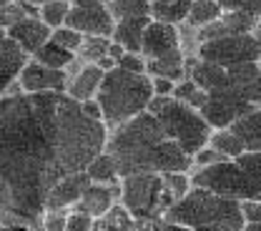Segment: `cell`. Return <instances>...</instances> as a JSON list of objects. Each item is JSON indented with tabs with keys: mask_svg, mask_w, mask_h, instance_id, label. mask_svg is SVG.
<instances>
[{
	"mask_svg": "<svg viewBox=\"0 0 261 231\" xmlns=\"http://www.w3.org/2000/svg\"><path fill=\"white\" fill-rule=\"evenodd\" d=\"M111 129L86 116L65 91L15 93L0 103V206L3 229L40 226L56 181L86 171L106 151Z\"/></svg>",
	"mask_w": 261,
	"mask_h": 231,
	"instance_id": "6da1fadb",
	"label": "cell"
},
{
	"mask_svg": "<svg viewBox=\"0 0 261 231\" xmlns=\"http://www.w3.org/2000/svg\"><path fill=\"white\" fill-rule=\"evenodd\" d=\"M186 73H189V78H194L196 83H198L203 91H208V93L228 86L226 68L216 66V63H211V61H203V58H198L196 53H194V58L186 56Z\"/></svg>",
	"mask_w": 261,
	"mask_h": 231,
	"instance_id": "ffe728a7",
	"label": "cell"
},
{
	"mask_svg": "<svg viewBox=\"0 0 261 231\" xmlns=\"http://www.w3.org/2000/svg\"><path fill=\"white\" fill-rule=\"evenodd\" d=\"M106 73H108V70H103L98 63L83 61L75 73H70V81H68V91H65V93H68L70 98H75L78 103L96 98L98 91H100V83H103V78H106Z\"/></svg>",
	"mask_w": 261,
	"mask_h": 231,
	"instance_id": "2e32d148",
	"label": "cell"
},
{
	"mask_svg": "<svg viewBox=\"0 0 261 231\" xmlns=\"http://www.w3.org/2000/svg\"><path fill=\"white\" fill-rule=\"evenodd\" d=\"M153 3H163V0H153Z\"/></svg>",
	"mask_w": 261,
	"mask_h": 231,
	"instance_id": "f6af8a7d",
	"label": "cell"
},
{
	"mask_svg": "<svg viewBox=\"0 0 261 231\" xmlns=\"http://www.w3.org/2000/svg\"><path fill=\"white\" fill-rule=\"evenodd\" d=\"M156 116L161 121L166 136L173 138L176 143H181L191 156L208 143L211 131H214L211 123L203 118V113L198 108H194V106H189V103H184L178 98H171Z\"/></svg>",
	"mask_w": 261,
	"mask_h": 231,
	"instance_id": "8992f818",
	"label": "cell"
},
{
	"mask_svg": "<svg viewBox=\"0 0 261 231\" xmlns=\"http://www.w3.org/2000/svg\"><path fill=\"white\" fill-rule=\"evenodd\" d=\"M176 48H184V38H181V25H171V23H163V20H153L148 23L146 35H143V48L141 53L146 58H159L166 56Z\"/></svg>",
	"mask_w": 261,
	"mask_h": 231,
	"instance_id": "7c38bea8",
	"label": "cell"
},
{
	"mask_svg": "<svg viewBox=\"0 0 261 231\" xmlns=\"http://www.w3.org/2000/svg\"><path fill=\"white\" fill-rule=\"evenodd\" d=\"M153 168L159 173H176V171H194V156L181 146L176 143L173 138H163L156 148V156H153Z\"/></svg>",
	"mask_w": 261,
	"mask_h": 231,
	"instance_id": "d6986e66",
	"label": "cell"
},
{
	"mask_svg": "<svg viewBox=\"0 0 261 231\" xmlns=\"http://www.w3.org/2000/svg\"><path fill=\"white\" fill-rule=\"evenodd\" d=\"M116 201H121V184H96V181H91L75 206L88 211L93 219H100L106 211L113 209Z\"/></svg>",
	"mask_w": 261,
	"mask_h": 231,
	"instance_id": "ac0fdd59",
	"label": "cell"
},
{
	"mask_svg": "<svg viewBox=\"0 0 261 231\" xmlns=\"http://www.w3.org/2000/svg\"><path fill=\"white\" fill-rule=\"evenodd\" d=\"M70 8H73L70 0H48V3L40 5V13H38V15H40L50 28H61V25L68 23Z\"/></svg>",
	"mask_w": 261,
	"mask_h": 231,
	"instance_id": "d6a6232c",
	"label": "cell"
},
{
	"mask_svg": "<svg viewBox=\"0 0 261 231\" xmlns=\"http://www.w3.org/2000/svg\"><path fill=\"white\" fill-rule=\"evenodd\" d=\"M249 108H251V103L241 96V91H236L233 86H224V88L208 93V100L203 103L201 113L211 123V129H228Z\"/></svg>",
	"mask_w": 261,
	"mask_h": 231,
	"instance_id": "30bf717a",
	"label": "cell"
},
{
	"mask_svg": "<svg viewBox=\"0 0 261 231\" xmlns=\"http://www.w3.org/2000/svg\"><path fill=\"white\" fill-rule=\"evenodd\" d=\"M96 98L103 108L106 126L116 129L148 111V103L153 98V81L148 73H133L116 66L106 73Z\"/></svg>",
	"mask_w": 261,
	"mask_h": 231,
	"instance_id": "277c9868",
	"label": "cell"
},
{
	"mask_svg": "<svg viewBox=\"0 0 261 231\" xmlns=\"http://www.w3.org/2000/svg\"><path fill=\"white\" fill-rule=\"evenodd\" d=\"M226 156L221 153V151H216L211 143H206L203 148H198L194 153V168H198V166H211L216 164V161H224Z\"/></svg>",
	"mask_w": 261,
	"mask_h": 231,
	"instance_id": "74e56055",
	"label": "cell"
},
{
	"mask_svg": "<svg viewBox=\"0 0 261 231\" xmlns=\"http://www.w3.org/2000/svg\"><path fill=\"white\" fill-rule=\"evenodd\" d=\"M173 201L176 198L166 189L159 171H141L121 178V203L133 214L136 226H166L163 214Z\"/></svg>",
	"mask_w": 261,
	"mask_h": 231,
	"instance_id": "5b68a950",
	"label": "cell"
},
{
	"mask_svg": "<svg viewBox=\"0 0 261 231\" xmlns=\"http://www.w3.org/2000/svg\"><path fill=\"white\" fill-rule=\"evenodd\" d=\"M31 3H35V5H43V3H48V0H31ZM73 3V0H70Z\"/></svg>",
	"mask_w": 261,
	"mask_h": 231,
	"instance_id": "ee69618b",
	"label": "cell"
},
{
	"mask_svg": "<svg viewBox=\"0 0 261 231\" xmlns=\"http://www.w3.org/2000/svg\"><path fill=\"white\" fill-rule=\"evenodd\" d=\"M10 3H15V0H0V8H3V5H10Z\"/></svg>",
	"mask_w": 261,
	"mask_h": 231,
	"instance_id": "7bdbcfd3",
	"label": "cell"
},
{
	"mask_svg": "<svg viewBox=\"0 0 261 231\" xmlns=\"http://www.w3.org/2000/svg\"><path fill=\"white\" fill-rule=\"evenodd\" d=\"M3 33L13 35L28 53H35V50H40L48 40H50V35H53V28L40 18V15H28V18H23L20 23H15V25H10L8 31H3Z\"/></svg>",
	"mask_w": 261,
	"mask_h": 231,
	"instance_id": "e0dca14e",
	"label": "cell"
},
{
	"mask_svg": "<svg viewBox=\"0 0 261 231\" xmlns=\"http://www.w3.org/2000/svg\"><path fill=\"white\" fill-rule=\"evenodd\" d=\"M31 53L13 38V35L3 33L0 40V78H3V88H8L10 83H15L20 78V73L31 63Z\"/></svg>",
	"mask_w": 261,
	"mask_h": 231,
	"instance_id": "9a60e30c",
	"label": "cell"
},
{
	"mask_svg": "<svg viewBox=\"0 0 261 231\" xmlns=\"http://www.w3.org/2000/svg\"><path fill=\"white\" fill-rule=\"evenodd\" d=\"M103 3H111V0H103Z\"/></svg>",
	"mask_w": 261,
	"mask_h": 231,
	"instance_id": "bcb514c9",
	"label": "cell"
},
{
	"mask_svg": "<svg viewBox=\"0 0 261 231\" xmlns=\"http://www.w3.org/2000/svg\"><path fill=\"white\" fill-rule=\"evenodd\" d=\"M251 33H254L261 40V15H256V25H254V31H251Z\"/></svg>",
	"mask_w": 261,
	"mask_h": 231,
	"instance_id": "b9f144b4",
	"label": "cell"
},
{
	"mask_svg": "<svg viewBox=\"0 0 261 231\" xmlns=\"http://www.w3.org/2000/svg\"><path fill=\"white\" fill-rule=\"evenodd\" d=\"M194 53L216 66L231 68L246 61H261V40L254 33L219 35L211 40H201Z\"/></svg>",
	"mask_w": 261,
	"mask_h": 231,
	"instance_id": "ba28073f",
	"label": "cell"
},
{
	"mask_svg": "<svg viewBox=\"0 0 261 231\" xmlns=\"http://www.w3.org/2000/svg\"><path fill=\"white\" fill-rule=\"evenodd\" d=\"M224 8H239V10H249L254 15H261V0H221Z\"/></svg>",
	"mask_w": 261,
	"mask_h": 231,
	"instance_id": "ab89813d",
	"label": "cell"
},
{
	"mask_svg": "<svg viewBox=\"0 0 261 231\" xmlns=\"http://www.w3.org/2000/svg\"><path fill=\"white\" fill-rule=\"evenodd\" d=\"M91 184V176L86 171H75V173H68L61 181L53 184V189L48 191V198H45V209H73L83 191L88 189Z\"/></svg>",
	"mask_w": 261,
	"mask_h": 231,
	"instance_id": "5bb4252c",
	"label": "cell"
},
{
	"mask_svg": "<svg viewBox=\"0 0 261 231\" xmlns=\"http://www.w3.org/2000/svg\"><path fill=\"white\" fill-rule=\"evenodd\" d=\"M148 75H166L171 81H184L189 73H186V53L184 48H176L166 56L159 58H148Z\"/></svg>",
	"mask_w": 261,
	"mask_h": 231,
	"instance_id": "603a6c76",
	"label": "cell"
},
{
	"mask_svg": "<svg viewBox=\"0 0 261 231\" xmlns=\"http://www.w3.org/2000/svg\"><path fill=\"white\" fill-rule=\"evenodd\" d=\"M256 25V15L249 13V10H239V8H226L211 25L196 31L198 43L201 40H211V38H219V35H233V33H251Z\"/></svg>",
	"mask_w": 261,
	"mask_h": 231,
	"instance_id": "4fadbf2b",
	"label": "cell"
},
{
	"mask_svg": "<svg viewBox=\"0 0 261 231\" xmlns=\"http://www.w3.org/2000/svg\"><path fill=\"white\" fill-rule=\"evenodd\" d=\"M111 13L116 20H126V18H146L151 15L153 0H111L108 3Z\"/></svg>",
	"mask_w": 261,
	"mask_h": 231,
	"instance_id": "f1b7e54d",
	"label": "cell"
},
{
	"mask_svg": "<svg viewBox=\"0 0 261 231\" xmlns=\"http://www.w3.org/2000/svg\"><path fill=\"white\" fill-rule=\"evenodd\" d=\"M189 10H191V0H163V3H153L151 18L171 23V25H184L189 18Z\"/></svg>",
	"mask_w": 261,
	"mask_h": 231,
	"instance_id": "4316f807",
	"label": "cell"
},
{
	"mask_svg": "<svg viewBox=\"0 0 261 231\" xmlns=\"http://www.w3.org/2000/svg\"><path fill=\"white\" fill-rule=\"evenodd\" d=\"M33 58L40 61V63H45V66H50V68H58V70H68L70 66L78 63V53H75V50H68L63 45H58L56 40H48L40 50L33 53Z\"/></svg>",
	"mask_w": 261,
	"mask_h": 231,
	"instance_id": "d4e9b609",
	"label": "cell"
},
{
	"mask_svg": "<svg viewBox=\"0 0 261 231\" xmlns=\"http://www.w3.org/2000/svg\"><path fill=\"white\" fill-rule=\"evenodd\" d=\"M40 226L45 231H65L68 226V209H45L40 216Z\"/></svg>",
	"mask_w": 261,
	"mask_h": 231,
	"instance_id": "e575fe53",
	"label": "cell"
},
{
	"mask_svg": "<svg viewBox=\"0 0 261 231\" xmlns=\"http://www.w3.org/2000/svg\"><path fill=\"white\" fill-rule=\"evenodd\" d=\"M111 45H113V38H108V35H86V40L78 50V58L88 61V63H98L100 58H106L111 53Z\"/></svg>",
	"mask_w": 261,
	"mask_h": 231,
	"instance_id": "f546056e",
	"label": "cell"
},
{
	"mask_svg": "<svg viewBox=\"0 0 261 231\" xmlns=\"http://www.w3.org/2000/svg\"><path fill=\"white\" fill-rule=\"evenodd\" d=\"M241 214H244V229H261V198H244Z\"/></svg>",
	"mask_w": 261,
	"mask_h": 231,
	"instance_id": "d590c367",
	"label": "cell"
},
{
	"mask_svg": "<svg viewBox=\"0 0 261 231\" xmlns=\"http://www.w3.org/2000/svg\"><path fill=\"white\" fill-rule=\"evenodd\" d=\"M86 173L91 176V181L96 184H121V166L116 161V156L111 151H100L96 159L88 164Z\"/></svg>",
	"mask_w": 261,
	"mask_h": 231,
	"instance_id": "cb8c5ba5",
	"label": "cell"
},
{
	"mask_svg": "<svg viewBox=\"0 0 261 231\" xmlns=\"http://www.w3.org/2000/svg\"><path fill=\"white\" fill-rule=\"evenodd\" d=\"M68 25H73L83 35H108V38H113L116 18H113L108 3H103V0H73Z\"/></svg>",
	"mask_w": 261,
	"mask_h": 231,
	"instance_id": "9c48e42d",
	"label": "cell"
},
{
	"mask_svg": "<svg viewBox=\"0 0 261 231\" xmlns=\"http://www.w3.org/2000/svg\"><path fill=\"white\" fill-rule=\"evenodd\" d=\"M50 40H56L58 45H63L68 50H81V45H83V40H86V35L81 33V31H75L73 25H61V28H53V35H50Z\"/></svg>",
	"mask_w": 261,
	"mask_h": 231,
	"instance_id": "836d02e7",
	"label": "cell"
},
{
	"mask_svg": "<svg viewBox=\"0 0 261 231\" xmlns=\"http://www.w3.org/2000/svg\"><path fill=\"white\" fill-rule=\"evenodd\" d=\"M148 23H151V15H146V18H126V20H116L113 40L121 43L126 50L141 53V48H143V35H146Z\"/></svg>",
	"mask_w": 261,
	"mask_h": 231,
	"instance_id": "7402d4cb",
	"label": "cell"
},
{
	"mask_svg": "<svg viewBox=\"0 0 261 231\" xmlns=\"http://www.w3.org/2000/svg\"><path fill=\"white\" fill-rule=\"evenodd\" d=\"M163 138H166V131H163L159 116L151 111H143L136 118L111 129L106 151H111L116 156V161L121 166V176L156 171L153 156H156V148Z\"/></svg>",
	"mask_w": 261,
	"mask_h": 231,
	"instance_id": "3957f363",
	"label": "cell"
},
{
	"mask_svg": "<svg viewBox=\"0 0 261 231\" xmlns=\"http://www.w3.org/2000/svg\"><path fill=\"white\" fill-rule=\"evenodd\" d=\"M173 98L184 100V103H189V106H194V108H203V103L208 100V91H203L198 83H196L194 78H184V81H178L176 83V88H173Z\"/></svg>",
	"mask_w": 261,
	"mask_h": 231,
	"instance_id": "1f68e13d",
	"label": "cell"
},
{
	"mask_svg": "<svg viewBox=\"0 0 261 231\" xmlns=\"http://www.w3.org/2000/svg\"><path fill=\"white\" fill-rule=\"evenodd\" d=\"M163 221L166 226H184V229H244L241 201L203 186H194L186 196L173 201L163 214Z\"/></svg>",
	"mask_w": 261,
	"mask_h": 231,
	"instance_id": "7a4b0ae2",
	"label": "cell"
},
{
	"mask_svg": "<svg viewBox=\"0 0 261 231\" xmlns=\"http://www.w3.org/2000/svg\"><path fill=\"white\" fill-rule=\"evenodd\" d=\"M81 106H83L86 116H91V118H96V121H103V108H100V103H98V98L83 100ZM103 123H106V121H103Z\"/></svg>",
	"mask_w": 261,
	"mask_h": 231,
	"instance_id": "60d3db41",
	"label": "cell"
},
{
	"mask_svg": "<svg viewBox=\"0 0 261 231\" xmlns=\"http://www.w3.org/2000/svg\"><path fill=\"white\" fill-rule=\"evenodd\" d=\"M191 178H194V186H203L239 201L261 198V178L244 171L233 159H224L211 166H198L191 171Z\"/></svg>",
	"mask_w": 261,
	"mask_h": 231,
	"instance_id": "52a82bcc",
	"label": "cell"
},
{
	"mask_svg": "<svg viewBox=\"0 0 261 231\" xmlns=\"http://www.w3.org/2000/svg\"><path fill=\"white\" fill-rule=\"evenodd\" d=\"M208 143H211L216 151H221L226 159H236L239 153L246 151V148H244V141L236 136L233 129H214V131H211V138H208Z\"/></svg>",
	"mask_w": 261,
	"mask_h": 231,
	"instance_id": "83f0119b",
	"label": "cell"
},
{
	"mask_svg": "<svg viewBox=\"0 0 261 231\" xmlns=\"http://www.w3.org/2000/svg\"><path fill=\"white\" fill-rule=\"evenodd\" d=\"M224 10L226 8H224L221 0H191V10H189L186 23L191 28H196V31H201V28L211 25Z\"/></svg>",
	"mask_w": 261,
	"mask_h": 231,
	"instance_id": "484cf974",
	"label": "cell"
},
{
	"mask_svg": "<svg viewBox=\"0 0 261 231\" xmlns=\"http://www.w3.org/2000/svg\"><path fill=\"white\" fill-rule=\"evenodd\" d=\"M93 226H96V219L88 211H83L78 206H73L68 211V226H65V231H88Z\"/></svg>",
	"mask_w": 261,
	"mask_h": 231,
	"instance_id": "8d00e7d4",
	"label": "cell"
},
{
	"mask_svg": "<svg viewBox=\"0 0 261 231\" xmlns=\"http://www.w3.org/2000/svg\"><path fill=\"white\" fill-rule=\"evenodd\" d=\"M20 86L25 93H50V91H68L70 70H58L40 61L31 58V63L20 73Z\"/></svg>",
	"mask_w": 261,
	"mask_h": 231,
	"instance_id": "8fae6325",
	"label": "cell"
},
{
	"mask_svg": "<svg viewBox=\"0 0 261 231\" xmlns=\"http://www.w3.org/2000/svg\"><path fill=\"white\" fill-rule=\"evenodd\" d=\"M96 226L98 229H133L136 219L121 201H116L111 211H106L100 219H96Z\"/></svg>",
	"mask_w": 261,
	"mask_h": 231,
	"instance_id": "4dcf8cb0",
	"label": "cell"
},
{
	"mask_svg": "<svg viewBox=\"0 0 261 231\" xmlns=\"http://www.w3.org/2000/svg\"><path fill=\"white\" fill-rule=\"evenodd\" d=\"M151 81H153V96H173L176 81H171L166 75H151Z\"/></svg>",
	"mask_w": 261,
	"mask_h": 231,
	"instance_id": "f35d334b",
	"label": "cell"
},
{
	"mask_svg": "<svg viewBox=\"0 0 261 231\" xmlns=\"http://www.w3.org/2000/svg\"><path fill=\"white\" fill-rule=\"evenodd\" d=\"M228 129L236 131V136L244 141L246 151H261V106H251Z\"/></svg>",
	"mask_w": 261,
	"mask_h": 231,
	"instance_id": "44dd1931",
	"label": "cell"
}]
</instances>
